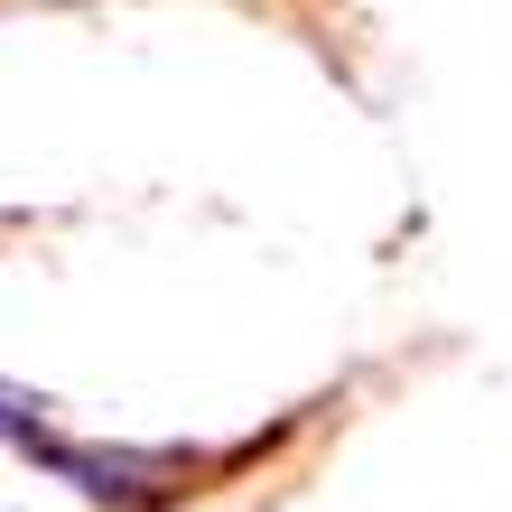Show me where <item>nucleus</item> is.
<instances>
[{
  "label": "nucleus",
  "mask_w": 512,
  "mask_h": 512,
  "mask_svg": "<svg viewBox=\"0 0 512 512\" xmlns=\"http://www.w3.org/2000/svg\"><path fill=\"white\" fill-rule=\"evenodd\" d=\"M0 438L38 447V401H28V391H10V382H0Z\"/></svg>",
  "instance_id": "nucleus-2"
},
{
  "label": "nucleus",
  "mask_w": 512,
  "mask_h": 512,
  "mask_svg": "<svg viewBox=\"0 0 512 512\" xmlns=\"http://www.w3.org/2000/svg\"><path fill=\"white\" fill-rule=\"evenodd\" d=\"M38 457L66 475V485H84L94 503H149V494H159L140 457H103V447H38Z\"/></svg>",
  "instance_id": "nucleus-1"
}]
</instances>
